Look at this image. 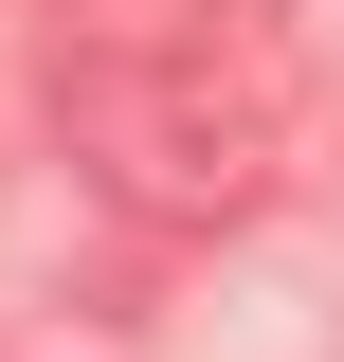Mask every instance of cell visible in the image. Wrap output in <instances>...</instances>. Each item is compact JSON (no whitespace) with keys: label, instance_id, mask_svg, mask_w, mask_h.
I'll return each instance as SVG.
<instances>
[{"label":"cell","instance_id":"6da1fadb","mask_svg":"<svg viewBox=\"0 0 344 362\" xmlns=\"http://www.w3.org/2000/svg\"><path fill=\"white\" fill-rule=\"evenodd\" d=\"M73 145L127 218H254L290 181V73L236 0H127L73 37Z\"/></svg>","mask_w":344,"mask_h":362}]
</instances>
